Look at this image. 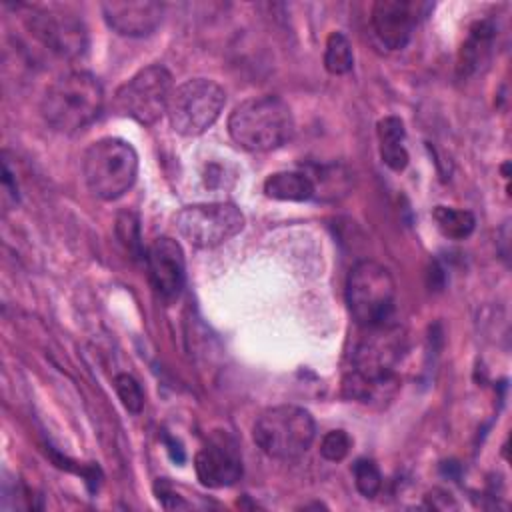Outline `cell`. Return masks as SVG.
<instances>
[{"mask_svg": "<svg viewBox=\"0 0 512 512\" xmlns=\"http://www.w3.org/2000/svg\"><path fill=\"white\" fill-rule=\"evenodd\" d=\"M364 330L366 336L354 348L342 390L344 396L358 402H384L398 386L396 366L404 352V336L390 322Z\"/></svg>", "mask_w": 512, "mask_h": 512, "instance_id": "1", "label": "cell"}, {"mask_svg": "<svg viewBox=\"0 0 512 512\" xmlns=\"http://www.w3.org/2000/svg\"><path fill=\"white\" fill-rule=\"evenodd\" d=\"M102 104L104 88L100 80L90 72L74 70L48 86L40 110L52 130L74 134L98 118Z\"/></svg>", "mask_w": 512, "mask_h": 512, "instance_id": "2", "label": "cell"}, {"mask_svg": "<svg viewBox=\"0 0 512 512\" xmlns=\"http://www.w3.org/2000/svg\"><path fill=\"white\" fill-rule=\"evenodd\" d=\"M228 134L244 150H276L292 138L294 116L282 98L254 96L234 106L228 116Z\"/></svg>", "mask_w": 512, "mask_h": 512, "instance_id": "3", "label": "cell"}, {"mask_svg": "<svg viewBox=\"0 0 512 512\" xmlns=\"http://www.w3.org/2000/svg\"><path fill=\"white\" fill-rule=\"evenodd\" d=\"M82 174L96 198L116 200L136 182L138 154L122 138H100L84 152Z\"/></svg>", "mask_w": 512, "mask_h": 512, "instance_id": "4", "label": "cell"}, {"mask_svg": "<svg viewBox=\"0 0 512 512\" xmlns=\"http://www.w3.org/2000/svg\"><path fill=\"white\" fill-rule=\"evenodd\" d=\"M346 304L360 328L388 324L396 304L392 272L376 260L356 262L346 278Z\"/></svg>", "mask_w": 512, "mask_h": 512, "instance_id": "5", "label": "cell"}, {"mask_svg": "<svg viewBox=\"0 0 512 512\" xmlns=\"http://www.w3.org/2000/svg\"><path fill=\"white\" fill-rule=\"evenodd\" d=\"M256 446L270 458L296 460L312 446L316 424L308 410L292 404L266 408L254 422Z\"/></svg>", "mask_w": 512, "mask_h": 512, "instance_id": "6", "label": "cell"}, {"mask_svg": "<svg viewBox=\"0 0 512 512\" xmlns=\"http://www.w3.org/2000/svg\"><path fill=\"white\" fill-rule=\"evenodd\" d=\"M226 92L208 78H192L172 90L168 102V122L182 136H198L206 132L222 114Z\"/></svg>", "mask_w": 512, "mask_h": 512, "instance_id": "7", "label": "cell"}, {"mask_svg": "<svg viewBox=\"0 0 512 512\" xmlns=\"http://www.w3.org/2000/svg\"><path fill=\"white\" fill-rule=\"evenodd\" d=\"M172 90L170 72L160 64H152L138 70L116 90L112 106L120 116L150 126L166 114Z\"/></svg>", "mask_w": 512, "mask_h": 512, "instance_id": "8", "label": "cell"}, {"mask_svg": "<svg viewBox=\"0 0 512 512\" xmlns=\"http://www.w3.org/2000/svg\"><path fill=\"white\" fill-rule=\"evenodd\" d=\"M178 234L194 248H214L244 228V214L232 202L184 206L176 218Z\"/></svg>", "mask_w": 512, "mask_h": 512, "instance_id": "9", "label": "cell"}, {"mask_svg": "<svg viewBox=\"0 0 512 512\" xmlns=\"http://www.w3.org/2000/svg\"><path fill=\"white\" fill-rule=\"evenodd\" d=\"M28 30L52 54L64 60L80 58L88 48V32L84 22L68 12L38 10L28 16Z\"/></svg>", "mask_w": 512, "mask_h": 512, "instance_id": "10", "label": "cell"}, {"mask_svg": "<svg viewBox=\"0 0 512 512\" xmlns=\"http://www.w3.org/2000/svg\"><path fill=\"white\" fill-rule=\"evenodd\" d=\"M148 280L156 294L164 300L180 296L186 280L184 252L174 238L160 236L144 252Z\"/></svg>", "mask_w": 512, "mask_h": 512, "instance_id": "11", "label": "cell"}, {"mask_svg": "<svg viewBox=\"0 0 512 512\" xmlns=\"http://www.w3.org/2000/svg\"><path fill=\"white\" fill-rule=\"evenodd\" d=\"M420 4L412 0H378L372 6V28L388 50H400L412 38L418 24Z\"/></svg>", "mask_w": 512, "mask_h": 512, "instance_id": "12", "label": "cell"}, {"mask_svg": "<svg viewBox=\"0 0 512 512\" xmlns=\"http://www.w3.org/2000/svg\"><path fill=\"white\" fill-rule=\"evenodd\" d=\"M164 8L152 0H110L102 4L106 24L120 36H150L162 22Z\"/></svg>", "mask_w": 512, "mask_h": 512, "instance_id": "13", "label": "cell"}, {"mask_svg": "<svg viewBox=\"0 0 512 512\" xmlns=\"http://www.w3.org/2000/svg\"><path fill=\"white\" fill-rule=\"evenodd\" d=\"M198 480L208 488H226L240 480L242 462L238 452L226 442H210L194 456Z\"/></svg>", "mask_w": 512, "mask_h": 512, "instance_id": "14", "label": "cell"}, {"mask_svg": "<svg viewBox=\"0 0 512 512\" xmlns=\"http://www.w3.org/2000/svg\"><path fill=\"white\" fill-rule=\"evenodd\" d=\"M494 36H496V30L490 20H480L468 30V36L462 42V48L458 54L460 76H470L488 62L494 46Z\"/></svg>", "mask_w": 512, "mask_h": 512, "instance_id": "15", "label": "cell"}, {"mask_svg": "<svg viewBox=\"0 0 512 512\" xmlns=\"http://www.w3.org/2000/svg\"><path fill=\"white\" fill-rule=\"evenodd\" d=\"M264 194L274 200L304 202L316 194V184L306 172L284 170V172H274L266 178Z\"/></svg>", "mask_w": 512, "mask_h": 512, "instance_id": "16", "label": "cell"}, {"mask_svg": "<svg viewBox=\"0 0 512 512\" xmlns=\"http://www.w3.org/2000/svg\"><path fill=\"white\" fill-rule=\"evenodd\" d=\"M378 142H380V156L382 162L392 168L394 172H400L408 164V152L404 148V122L398 116H384L376 124Z\"/></svg>", "mask_w": 512, "mask_h": 512, "instance_id": "17", "label": "cell"}, {"mask_svg": "<svg viewBox=\"0 0 512 512\" xmlns=\"http://www.w3.org/2000/svg\"><path fill=\"white\" fill-rule=\"evenodd\" d=\"M432 216H434L440 232L452 240H464L476 228V218L470 210L452 208V206H436Z\"/></svg>", "mask_w": 512, "mask_h": 512, "instance_id": "18", "label": "cell"}, {"mask_svg": "<svg viewBox=\"0 0 512 512\" xmlns=\"http://www.w3.org/2000/svg\"><path fill=\"white\" fill-rule=\"evenodd\" d=\"M354 66V54L348 38L342 32H332L324 48V68L338 76L350 72Z\"/></svg>", "mask_w": 512, "mask_h": 512, "instance_id": "19", "label": "cell"}, {"mask_svg": "<svg viewBox=\"0 0 512 512\" xmlns=\"http://www.w3.org/2000/svg\"><path fill=\"white\" fill-rule=\"evenodd\" d=\"M352 472H354L356 488H358V492L362 496L374 498L380 492V488H382V474H380L378 466L372 460H366V458L356 460L354 466H352Z\"/></svg>", "mask_w": 512, "mask_h": 512, "instance_id": "20", "label": "cell"}, {"mask_svg": "<svg viewBox=\"0 0 512 512\" xmlns=\"http://www.w3.org/2000/svg\"><path fill=\"white\" fill-rule=\"evenodd\" d=\"M114 388L124 408L132 414H138L144 408V392L140 382L132 374H118L114 378Z\"/></svg>", "mask_w": 512, "mask_h": 512, "instance_id": "21", "label": "cell"}, {"mask_svg": "<svg viewBox=\"0 0 512 512\" xmlns=\"http://www.w3.org/2000/svg\"><path fill=\"white\" fill-rule=\"evenodd\" d=\"M352 448V438L344 430H332L324 434L320 442V454L330 462H340L348 456Z\"/></svg>", "mask_w": 512, "mask_h": 512, "instance_id": "22", "label": "cell"}, {"mask_svg": "<svg viewBox=\"0 0 512 512\" xmlns=\"http://www.w3.org/2000/svg\"><path fill=\"white\" fill-rule=\"evenodd\" d=\"M116 230H118V236L122 238V242L128 246V250H138L140 248L138 220L130 212H124V214L118 216Z\"/></svg>", "mask_w": 512, "mask_h": 512, "instance_id": "23", "label": "cell"}]
</instances>
